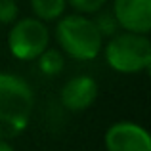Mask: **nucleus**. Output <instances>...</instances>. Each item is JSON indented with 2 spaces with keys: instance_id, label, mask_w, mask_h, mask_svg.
<instances>
[{
  "instance_id": "f257e3e1",
  "label": "nucleus",
  "mask_w": 151,
  "mask_h": 151,
  "mask_svg": "<svg viewBox=\"0 0 151 151\" xmlns=\"http://www.w3.org/2000/svg\"><path fill=\"white\" fill-rule=\"evenodd\" d=\"M35 111V92L23 77L0 71V138L14 140L27 130Z\"/></svg>"
},
{
  "instance_id": "7ed1b4c3",
  "label": "nucleus",
  "mask_w": 151,
  "mask_h": 151,
  "mask_svg": "<svg viewBox=\"0 0 151 151\" xmlns=\"http://www.w3.org/2000/svg\"><path fill=\"white\" fill-rule=\"evenodd\" d=\"M101 52L105 54L107 65L122 75L144 73L151 67V40L147 35L130 31L115 33Z\"/></svg>"
},
{
  "instance_id": "1a4fd4ad",
  "label": "nucleus",
  "mask_w": 151,
  "mask_h": 151,
  "mask_svg": "<svg viewBox=\"0 0 151 151\" xmlns=\"http://www.w3.org/2000/svg\"><path fill=\"white\" fill-rule=\"evenodd\" d=\"M35 61H37L40 73L46 75V77H55V75L61 73L63 67H65V58H63V52L50 50V48H46L37 59H35Z\"/></svg>"
},
{
  "instance_id": "9d476101",
  "label": "nucleus",
  "mask_w": 151,
  "mask_h": 151,
  "mask_svg": "<svg viewBox=\"0 0 151 151\" xmlns=\"http://www.w3.org/2000/svg\"><path fill=\"white\" fill-rule=\"evenodd\" d=\"M94 23H96L98 31L101 33L103 38H105V37H113V35L117 33V29H119V23H117V19H115L113 12H107V10L103 12V8L100 12H96Z\"/></svg>"
},
{
  "instance_id": "f8f14e48",
  "label": "nucleus",
  "mask_w": 151,
  "mask_h": 151,
  "mask_svg": "<svg viewBox=\"0 0 151 151\" xmlns=\"http://www.w3.org/2000/svg\"><path fill=\"white\" fill-rule=\"evenodd\" d=\"M19 17V6L15 0H0V23L12 25Z\"/></svg>"
},
{
  "instance_id": "0eeeda50",
  "label": "nucleus",
  "mask_w": 151,
  "mask_h": 151,
  "mask_svg": "<svg viewBox=\"0 0 151 151\" xmlns=\"http://www.w3.org/2000/svg\"><path fill=\"white\" fill-rule=\"evenodd\" d=\"M98 98V82L90 75H75L61 86L59 100L69 111H84L94 105Z\"/></svg>"
},
{
  "instance_id": "423d86ee",
  "label": "nucleus",
  "mask_w": 151,
  "mask_h": 151,
  "mask_svg": "<svg viewBox=\"0 0 151 151\" xmlns=\"http://www.w3.org/2000/svg\"><path fill=\"white\" fill-rule=\"evenodd\" d=\"M111 12L122 31L151 33V0H113Z\"/></svg>"
},
{
  "instance_id": "39448f33",
  "label": "nucleus",
  "mask_w": 151,
  "mask_h": 151,
  "mask_svg": "<svg viewBox=\"0 0 151 151\" xmlns=\"http://www.w3.org/2000/svg\"><path fill=\"white\" fill-rule=\"evenodd\" d=\"M103 144L107 151H151V136L142 124L119 121L105 130Z\"/></svg>"
},
{
  "instance_id": "20e7f679",
  "label": "nucleus",
  "mask_w": 151,
  "mask_h": 151,
  "mask_svg": "<svg viewBox=\"0 0 151 151\" xmlns=\"http://www.w3.org/2000/svg\"><path fill=\"white\" fill-rule=\"evenodd\" d=\"M8 31V50L19 61H35L50 46V31L38 17L15 19Z\"/></svg>"
},
{
  "instance_id": "6e6552de",
  "label": "nucleus",
  "mask_w": 151,
  "mask_h": 151,
  "mask_svg": "<svg viewBox=\"0 0 151 151\" xmlns=\"http://www.w3.org/2000/svg\"><path fill=\"white\" fill-rule=\"evenodd\" d=\"M67 8V0H31V10L40 21H58Z\"/></svg>"
},
{
  "instance_id": "ddd939ff",
  "label": "nucleus",
  "mask_w": 151,
  "mask_h": 151,
  "mask_svg": "<svg viewBox=\"0 0 151 151\" xmlns=\"http://www.w3.org/2000/svg\"><path fill=\"white\" fill-rule=\"evenodd\" d=\"M0 151H15V149H14V145L10 144V140L0 138Z\"/></svg>"
},
{
  "instance_id": "9b49d317",
  "label": "nucleus",
  "mask_w": 151,
  "mask_h": 151,
  "mask_svg": "<svg viewBox=\"0 0 151 151\" xmlns=\"http://www.w3.org/2000/svg\"><path fill=\"white\" fill-rule=\"evenodd\" d=\"M71 8L78 14H86V15H92L96 12H100L101 8H105L107 0H67Z\"/></svg>"
},
{
  "instance_id": "f03ea898",
  "label": "nucleus",
  "mask_w": 151,
  "mask_h": 151,
  "mask_svg": "<svg viewBox=\"0 0 151 151\" xmlns=\"http://www.w3.org/2000/svg\"><path fill=\"white\" fill-rule=\"evenodd\" d=\"M54 35L61 52L77 61H92L101 54L103 37L86 14H63L55 23Z\"/></svg>"
}]
</instances>
